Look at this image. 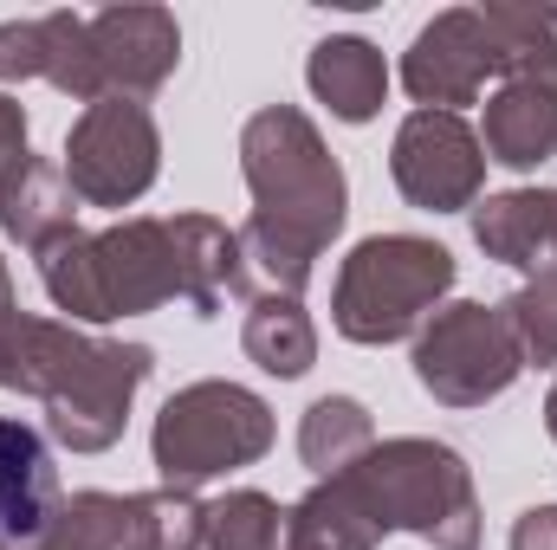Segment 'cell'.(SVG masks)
<instances>
[{"mask_svg":"<svg viewBox=\"0 0 557 550\" xmlns=\"http://www.w3.org/2000/svg\"><path fill=\"white\" fill-rule=\"evenodd\" d=\"M240 175L253 195L247 227H234L247 260V291L298 298L318 273V253L350 221L344 162L298 104H267L240 124Z\"/></svg>","mask_w":557,"mask_h":550,"instance_id":"1","label":"cell"},{"mask_svg":"<svg viewBox=\"0 0 557 550\" xmlns=\"http://www.w3.org/2000/svg\"><path fill=\"white\" fill-rule=\"evenodd\" d=\"M39 285L52 311H65V324H117L162 311L169 298H182L175 221L131 214L104 234H65L39 253Z\"/></svg>","mask_w":557,"mask_h":550,"instance_id":"2","label":"cell"},{"mask_svg":"<svg viewBox=\"0 0 557 550\" xmlns=\"http://www.w3.org/2000/svg\"><path fill=\"white\" fill-rule=\"evenodd\" d=\"M350 492L370 505V518L389 532H409L434 550H480V492L473 466L428 434L376 440L357 466H344Z\"/></svg>","mask_w":557,"mask_h":550,"instance_id":"3","label":"cell"},{"mask_svg":"<svg viewBox=\"0 0 557 550\" xmlns=\"http://www.w3.org/2000/svg\"><path fill=\"white\" fill-rule=\"evenodd\" d=\"M454 278H460V266H454V253L441 240H428V234H370L337 266L331 324H337L344 343H363V350L409 343L441 311Z\"/></svg>","mask_w":557,"mask_h":550,"instance_id":"4","label":"cell"},{"mask_svg":"<svg viewBox=\"0 0 557 550\" xmlns=\"http://www.w3.org/2000/svg\"><path fill=\"white\" fill-rule=\"evenodd\" d=\"M267 447H273V409L253 389L221 383V376L175 389L149 427V460H156L162 486H175V492L227 479V473L267 460Z\"/></svg>","mask_w":557,"mask_h":550,"instance_id":"5","label":"cell"},{"mask_svg":"<svg viewBox=\"0 0 557 550\" xmlns=\"http://www.w3.org/2000/svg\"><path fill=\"white\" fill-rule=\"evenodd\" d=\"M525 376L519 343L499 317V304L460 298L441 304L416 337V383L441 402V409H486L499 402L512 383Z\"/></svg>","mask_w":557,"mask_h":550,"instance_id":"6","label":"cell"},{"mask_svg":"<svg viewBox=\"0 0 557 550\" xmlns=\"http://www.w3.org/2000/svg\"><path fill=\"white\" fill-rule=\"evenodd\" d=\"M208 505L195 492H72L26 550H201Z\"/></svg>","mask_w":557,"mask_h":550,"instance_id":"7","label":"cell"},{"mask_svg":"<svg viewBox=\"0 0 557 550\" xmlns=\"http://www.w3.org/2000/svg\"><path fill=\"white\" fill-rule=\"evenodd\" d=\"M59 162L85 208H131L162 175V130L137 98H98L78 111Z\"/></svg>","mask_w":557,"mask_h":550,"instance_id":"8","label":"cell"},{"mask_svg":"<svg viewBox=\"0 0 557 550\" xmlns=\"http://www.w3.org/2000/svg\"><path fill=\"white\" fill-rule=\"evenodd\" d=\"M389 175L403 201L421 214H460L486 188V149L480 130L454 111H409L389 142Z\"/></svg>","mask_w":557,"mask_h":550,"instance_id":"9","label":"cell"},{"mask_svg":"<svg viewBox=\"0 0 557 550\" xmlns=\"http://www.w3.org/2000/svg\"><path fill=\"white\" fill-rule=\"evenodd\" d=\"M156 370V350L131 343V337H98L85 376L46 409V434L65 447V453H111L131 427V402Z\"/></svg>","mask_w":557,"mask_h":550,"instance_id":"10","label":"cell"},{"mask_svg":"<svg viewBox=\"0 0 557 550\" xmlns=\"http://www.w3.org/2000/svg\"><path fill=\"white\" fill-rule=\"evenodd\" d=\"M506 59L480 20V7H447L434 13L428 26L416 33V46L403 52V91L416 98L421 111H454L460 104H480L486 78H499Z\"/></svg>","mask_w":557,"mask_h":550,"instance_id":"11","label":"cell"},{"mask_svg":"<svg viewBox=\"0 0 557 550\" xmlns=\"http://www.w3.org/2000/svg\"><path fill=\"white\" fill-rule=\"evenodd\" d=\"M91 59L104 98H149L182 65V26L169 7H104L91 13Z\"/></svg>","mask_w":557,"mask_h":550,"instance_id":"12","label":"cell"},{"mask_svg":"<svg viewBox=\"0 0 557 550\" xmlns=\"http://www.w3.org/2000/svg\"><path fill=\"white\" fill-rule=\"evenodd\" d=\"M91 350H98V337H85L78 324L20 311V298L0 304V389L33 396L39 409H52L85 376Z\"/></svg>","mask_w":557,"mask_h":550,"instance_id":"13","label":"cell"},{"mask_svg":"<svg viewBox=\"0 0 557 550\" xmlns=\"http://www.w3.org/2000/svg\"><path fill=\"white\" fill-rule=\"evenodd\" d=\"M480 149L486 162L532 175L557 155V72H525V78H499V91L486 98L480 117Z\"/></svg>","mask_w":557,"mask_h":550,"instance_id":"14","label":"cell"},{"mask_svg":"<svg viewBox=\"0 0 557 550\" xmlns=\"http://www.w3.org/2000/svg\"><path fill=\"white\" fill-rule=\"evenodd\" d=\"M59 466L39 427L0 414V550H26L59 512Z\"/></svg>","mask_w":557,"mask_h":550,"instance_id":"15","label":"cell"},{"mask_svg":"<svg viewBox=\"0 0 557 550\" xmlns=\"http://www.w3.org/2000/svg\"><path fill=\"white\" fill-rule=\"evenodd\" d=\"M473 247L512 273H557V188H506L473 201Z\"/></svg>","mask_w":557,"mask_h":550,"instance_id":"16","label":"cell"},{"mask_svg":"<svg viewBox=\"0 0 557 550\" xmlns=\"http://www.w3.org/2000/svg\"><path fill=\"white\" fill-rule=\"evenodd\" d=\"M305 85L337 124H370L383 111V98H389V59L357 33H331V39L311 46Z\"/></svg>","mask_w":557,"mask_h":550,"instance_id":"17","label":"cell"},{"mask_svg":"<svg viewBox=\"0 0 557 550\" xmlns=\"http://www.w3.org/2000/svg\"><path fill=\"white\" fill-rule=\"evenodd\" d=\"M0 234H7L13 247H26L33 260H39L52 240L78 234V195H72V182H65V162L26 155V162L7 175V188H0Z\"/></svg>","mask_w":557,"mask_h":550,"instance_id":"18","label":"cell"},{"mask_svg":"<svg viewBox=\"0 0 557 550\" xmlns=\"http://www.w3.org/2000/svg\"><path fill=\"white\" fill-rule=\"evenodd\" d=\"M175 247H182V304L195 317H221L227 298L247 291L240 234L214 214H175Z\"/></svg>","mask_w":557,"mask_h":550,"instance_id":"19","label":"cell"},{"mask_svg":"<svg viewBox=\"0 0 557 550\" xmlns=\"http://www.w3.org/2000/svg\"><path fill=\"white\" fill-rule=\"evenodd\" d=\"M383 525L370 518V505L350 492V479H318L298 505H285V545L278 550H376Z\"/></svg>","mask_w":557,"mask_h":550,"instance_id":"20","label":"cell"},{"mask_svg":"<svg viewBox=\"0 0 557 550\" xmlns=\"http://www.w3.org/2000/svg\"><path fill=\"white\" fill-rule=\"evenodd\" d=\"M240 350L278 376V383H298L311 363H318V324L298 298H253L247 324H240Z\"/></svg>","mask_w":557,"mask_h":550,"instance_id":"21","label":"cell"},{"mask_svg":"<svg viewBox=\"0 0 557 550\" xmlns=\"http://www.w3.org/2000/svg\"><path fill=\"white\" fill-rule=\"evenodd\" d=\"M376 447V421L357 396H318L305 421H298V460L318 473V479H337L344 466H357L363 453Z\"/></svg>","mask_w":557,"mask_h":550,"instance_id":"22","label":"cell"},{"mask_svg":"<svg viewBox=\"0 0 557 550\" xmlns=\"http://www.w3.org/2000/svg\"><path fill=\"white\" fill-rule=\"evenodd\" d=\"M278 545H285V512L260 486L221 492L201 518V550H278Z\"/></svg>","mask_w":557,"mask_h":550,"instance_id":"23","label":"cell"},{"mask_svg":"<svg viewBox=\"0 0 557 550\" xmlns=\"http://www.w3.org/2000/svg\"><path fill=\"white\" fill-rule=\"evenodd\" d=\"M506 72L499 78H525V72H557V13L552 7H512V0H493L480 7Z\"/></svg>","mask_w":557,"mask_h":550,"instance_id":"24","label":"cell"},{"mask_svg":"<svg viewBox=\"0 0 557 550\" xmlns=\"http://www.w3.org/2000/svg\"><path fill=\"white\" fill-rule=\"evenodd\" d=\"M46 20V85L65 91L72 104H98V59H91V13H39Z\"/></svg>","mask_w":557,"mask_h":550,"instance_id":"25","label":"cell"},{"mask_svg":"<svg viewBox=\"0 0 557 550\" xmlns=\"http://www.w3.org/2000/svg\"><path fill=\"white\" fill-rule=\"evenodd\" d=\"M512 343H519V363L525 370H552L557 363V273L525 278L506 304H499Z\"/></svg>","mask_w":557,"mask_h":550,"instance_id":"26","label":"cell"},{"mask_svg":"<svg viewBox=\"0 0 557 550\" xmlns=\"http://www.w3.org/2000/svg\"><path fill=\"white\" fill-rule=\"evenodd\" d=\"M46 78V20H0V85Z\"/></svg>","mask_w":557,"mask_h":550,"instance_id":"27","label":"cell"},{"mask_svg":"<svg viewBox=\"0 0 557 550\" xmlns=\"http://www.w3.org/2000/svg\"><path fill=\"white\" fill-rule=\"evenodd\" d=\"M26 155H33V149H26V104L0 91V188H7V175H13Z\"/></svg>","mask_w":557,"mask_h":550,"instance_id":"28","label":"cell"},{"mask_svg":"<svg viewBox=\"0 0 557 550\" xmlns=\"http://www.w3.org/2000/svg\"><path fill=\"white\" fill-rule=\"evenodd\" d=\"M512 550H557V505H532L512 525Z\"/></svg>","mask_w":557,"mask_h":550,"instance_id":"29","label":"cell"},{"mask_svg":"<svg viewBox=\"0 0 557 550\" xmlns=\"http://www.w3.org/2000/svg\"><path fill=\"white\" fill-rule=\"evenodd\" d=\"M545 434L557 440V383H552V396H545Z\"/></svg>","mask_w":557,"mask_h":550,"instance_id":"30","label":"cell"},{"mask_svg":"<svg viewBox=\"0 0 557 550\" xmlns=\"http://www.w3.org/2000/svg\"><path fill=\"white\" fill-rule=\"evenodd\" d=\"M13 298V273H7V260H0V304Z\"/></svg>","mask_w":557,"mask_h":550,"instance_id":"31","label":"cell"}]
</instances>
